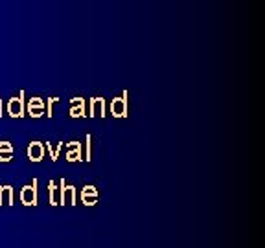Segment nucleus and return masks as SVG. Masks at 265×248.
Here are the masks:
<instances>
[{"instance_id": "nucleus-10", "label": "nucleus", "mask_w": 265, "mask_h": 248, "mask_svg": "<svg viewBox=\"0 0 265 248\" xmlns=\"http://www.w3.org/2000/svg\"><path fill=\"white\" fill-rule=\"evenodd\" d=\"M67 160L69 162H81L83 160V143L78 140H72V142L67 145Z\"/></svg>"}, {"instance_id": "nucleus-5", "label": "nucleus", "mask_w": 265, "mask_h": 248, "mask_svg": "<svg viewBox=\"0 0 265 248\" xmlns=\"http://www.w3.org/2000/svg\"><path fill=\"white\" fill-rule=\"evenodd\" d=\"M87 116H91V118H96V116L105 118L107 116V101H105V97H101V96L91 97V100H89V114Z\"/></svg>"}, {"instance_id": "nucleus-6", "label": "nucleus", "mask_w": 265, "mask_h": 248, "mask_svg": "<svg viewBox=\"0 0 265 248\" xmlns=\"http://www.w3.org/2000/svg\"><path fill=\"white\" fill-rule=\"evenodd\" d=\"M26 112L32 116V118H41V116H45V112H46L45 100L39 96L30 97V100L26 101Z\"/></svg>"}, {"instance_id": "nucleus-4", "label": "nucleus", "mask_w": 265, "mask_h": 248, "mask_svg": "<svg viewBox=\"0 0 265 248\" xmlns=\"http://www.w3.org/2000/svg\"><path fill=\"white\" fill-rule=\"evenodd\" d=\"M37 186H39V180L33 179L32 182L26 184V186L20 189L18 199H20V202H23L24 206H35L37 204V199H39V189H37Z\"/></svg>"}, {"instance_id": "nucleus-13", "label": "nucleus", "mask_w": 265, "mask_h": 248, "mask_svg": "<svg viewBox=\"0 0 265 248\" xmlns=\"http://www.w3.org/2000/svg\"><path fill=\"white\" fill-rule=\"evenodd\" d=\"M45 151L48 153L52 160H59V155L63 151V142H57V143H52V142H46L45 143Z\"/></svg>"}, {"instance_id": "nucleus-16", "label": "nucleus", "mask_w": 265, "mask_h": 248, "mask_svg": "<svg viewBox=\"0 0 265 248\" xmlns=\"http://www.w3.org/2000/svg\"><path fill=\"white\" fill-rule=\"evenodd\" d=\"M59 103V97H55V96H52V97H48V100L45 101V107H46V116L48 118H52L54 116V107Z\"/></svg>"}, {"instance_id": "nucleus-9", "label": "nucleus", "mask_w": 265, "mask_h": 248, "mask_svg": "<svg viewBox=\"0 0 265 248\" xmlns=\"http://www.w3.org/2000/svg\"><path fill=\"white\" fill-rule=\"evenodd\" d=\"M70 116H72V118H83V116H87V101L79 96L72 97V100H70Z\"/></svg>"}, {"instance_id": "nucleus-15", "label": "nucleus", "mask_w": 265, "mask_h": 248, "mask_svg": "<svg viewBox=\"0 0 265 248\" xmlns=\"http://www.w3.org/2000/svg\"><path fill=\"white\" fill-rule=\"evenodd\" d=\"M83 160H92V134H87L85 138V149H83Z\"/></svg>"}, {"instance_id": "nucleus-11", "label": "nucleus", "mask_w": 265, "mask_h": 248, "mask_svg": "<svg viewBox=\"0 0 265 248\" xmlns=\"http://www.w3.org/2000/svg\"><path fill=\"white\" fill-rule=\"evenodd\" d=\"M13 155H15L13 143L8 142V140H2L0 142V162H11Z\"/></svg>"}, {"instance_id": "nucleus-14", "label": "nucleus", "mask_w": 265, "mask_h": 248, "mask_svg": "<svg viewBox=\"0 0 265 248\" xmlns=\"http://www.w3.org/2000/svg\"><path fill=\"white\" fill-rule=\"evenodd\" d=\"M48 202L52 206H57L59 204V188H57V182L50 180L48 182Z\"/></svg>"}, {"instance_id": "nucleus-1", "label": "nucleus", "mask_w": 265, "mask_h": 248, "mask_svg": "<svg viewBox=\"0 0 265 248\" xmlns=\"http://www.w3.org/2000/svg\"><path fill=\"white\" fill-rule=\"evenodd\" d=\"M59 206H64V204H70V206H76L78 204V189L74 184H69L64 179H59Z\"/></svg>"}, {"instance_id": "nucleus-12", "label": "nucleus", "mask_w": 265, "mask_h": 248, "mask_svg": "<svg viewBox=\"0 0 265 248\" xmlns=\"http://www.w3.org/2000/svg\"><path fill=\"white\" fill-rule=\"evenodd\" d=\"M2 204H15V195H13V188L4 184V186H0V206Z\"/></svg>"}, {"instance_id": "nucleus-8", "label": "nucleus", "mask_w": 265, "mask_h": 248, "mask_svg": "<svg viewBox=\"0 0 265 248\" xmlns=\"http://www.w3.org/2000/svg\"><path fill=\"white\" fill-rule=\"evenodd\" d=\"M26 155H28V158H30V162H35V164L45 160V143L37 142V140L30 142V145H28V149H26Z\"/></svg>"}, {"instance_id": "nucleus-7", "label": "nucleus", "mask_w": 265, "mask_h": 248, "mask_svg": "<svg viewBox=\"0 0 265 248\" xmlns=\"http://www.w3.org/2000/svg\"><path fill=\"white\" fill-rule=\"evenodd\" d=\"M100 199V193H98L96 186H92V184H87V186H83L81 191H79V201L85 204V206H94Z\"/></svg>"}, {"instance_id": "nucleus-2", "label": "nucleus", "mask_w": 265, "mask_h": 248, "mask_svg": "<svg viewBox=\"0 0 265 248\" xmlns=\"http://www.w3.org/2000/svg\"><path fill=\"white\" fill-rule=\"evenodd\" d=\"M6 110L11 118H23L26 112V92H18V96L9 97L6 103Z\"/></svg>"}, {"instance_id": "nucleus-3", "label": "nucleus", "mask_w": 265, "mask_h": 248, "mask_svg": "<svg viewBox=\"0 0 265 248\" xmlns=\"http://www.w3.org/2000/svg\"><path fill=\"white\" fill-rule=\"evenodd\" d=\"M109 110L115 118H125V116H127V110H129V92L124 90L122 92V96L113 97L109 103Z\"/></svg>"}, {"instance_id": "nucleus-17", "label": "nucleus", "mask_w": 265, "mask_h": 248, "mask_svg": "<svg viewBox=\"0 0 265 248\" xmlns=\"http://www.w3.org/2000/svg\"><path fill=\"white\" fill-rule=\"evenodd\" d=\"M2 112H4V103H2V100H0V118H2Z\"/></svg>"}]
</instances>
